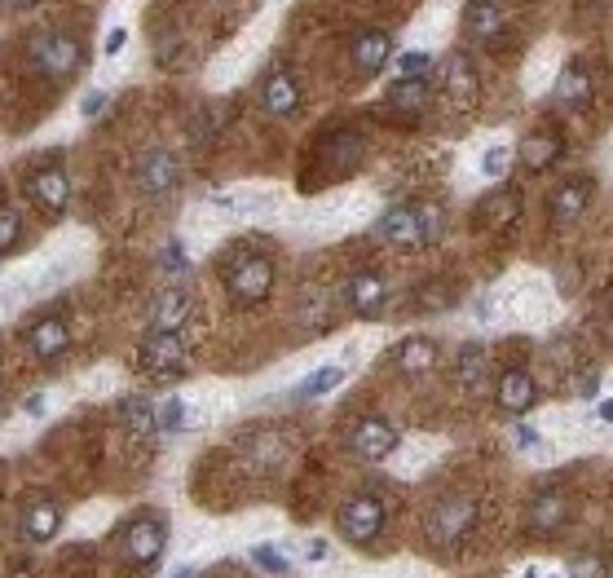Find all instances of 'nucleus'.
Returning <instances> with one entry per match:
<instances>
[{
    "label": "nucleus",
    "instance_id": "nucleus-22",
    "mask_svg": "<svg viewBox=\"0 0 613 578\" xmlns=\"http://www.w3.org/2000/svg\"><path fill=\"white\" fill-rule=\"evenodd\" d=\"M323 159H327V168L336 173V177H345V173H354L358 168V159H363V137L358 133H349V128H336V133H327L323 137Z\"/></svg>",
    "mask_w": 613,
    "mask_h": 578
},
{
    "label": "nucleus",
    "instance_id": "nucleus-20",
    "mask_svg": "<svg viewBox=\"0 0 613 578\" xmlns=\"http://www.w3.org/2000/svg\"><path fill=\"white\" fill-rule=\"evenodd\" d=\"M345 301H349V310H354L358 319H379L384 305H388V283H384V274H375V270L354 274V278L345 283Z\"/></svg>",
    "mask_w": 613,
    "mask_h": 578
},
{
    "label": "nucleus",
    "instance_id": "nucleus-18",
    "mask_svg": "<svg viewBox=\"0 0 613 578\" xmlns=\"http://www.w3.org/2000/svg\"><path fill=\"white\" fill-rule=\"evenodd\" d=\"M349 58H354V67H358L363 76H379V71L388 67V58H393V31L363 27V31L349 40Z\"/></svg>",
    "mask_w": 613,
    "mask_h": 578
},
{
    "label": "nucleus",
    "instance_id": "nucleus-19",
    "mask_svg": "<svg viewBox=\"0 0 613 578\" xmlns=\"http://www.w3.org/2000/svg\"><path fill=\"white\" fill-rule=\"evenodd\" d=\"M561 155H565V137H561L556 128H534V133H525L521 146H516V159H521L530 173H547V168H556Z\"/></svg>",
    "mask_w": 613,
    "mask_h": 578
},
{
    "label": "nucleus",
    "instance_id": "nucleus-23",
    "mask_svg": "<svg viewBox=\"0 0 613 578\" xmlns=\"http://www.w3.org/2000/svg\"><path fill=\"white\" fill-rule=\"evenodd\" d=\"M190 319V296L181 287H168L150 301V332H181Z\"/></svg>",
    "mask_w": 613,
    "mask_h": 578
},
{
    "label": "nucleus",
    "instance_id": "nucleus-12",
    "mask_svg": "<svg viewBox=\"0 0 613 578\" xmlns=\"http://www.w3.org/2000/svg\"><path fill=\"white\" fill-rule=\"evenodd\" d=\"M534 402H538V380H534V371L507 366V371L494 380V406H498L503 415H525V411H534Z\"/></svg>",
    "mask_w": 613,
    "mask_h": 578
},
{
    "label": "nucleus",
    "instance_id": "nucleus-15",
    "mask_svg": "<svg viewBox=\"0 0 613 578\" xmlns=\"http://www.w3.org/2000/svg\"><path fill=\"white\" fill-rule=\"evenodd\" d=\"M437 76H442V89L455 98V102H464V107H473L477 102V94H482V76H477V62L468 58V53H446L442 58V67H437Z\"/></svg>",
    "mask_w": 613,
    "mask_h": 578
},
{
    "label": "nucleus",
    "instance_id": "nucleus-10",
    "mask_svg": "<svg viewBox=\"0 0 613 578\" xmlns=\"http://www.w3.org/2000/svg\"><path fill=\"white\" fill-rule=\"evenodd\" d=\"M397 442H402V433H397L388 420H379V415H363V420L349 429V451L363 463L388 460V455L397 451Z\"/></svg>",
    "mask_w": 613,
    "mask_h": 578
},
{
    "label": "nucleus",
    "instance_id": "nucleus-5",
    "mask_svg": "<svg viewBox=\"0 0 613 578\" xmlns=\"http://www.w3.org/2000/svg\"><path fill=\"white\" fill-rule=\"evenodd\" d=\"M137 366L150 380H177L190 371V345L181 332H150L137 349Z\"/></svg>",
    "mask_w": 613,
    "mask_h": 578
},
{
    "label": "nucleus",
    "instance_id": "nucleus-3",
    "mask_svg": "<svg viewBox=\"0 0 613 578\" xmlns=\"http://www.w3.org/2000/svg\"><path fill=\"white\" fill-rule=\"evenodd\" d=\"M274 278H278V270H274V261L265 252H235V256H226V270H221V283H226L235 305L269 301Z\"/></svg>",
    "mask_w": 613,
    "mask_h": 578
},
{
    "label": "nucleus",
    "instance_id": "nucleus-42",
    "mask_svg": "<svg viewBox=\"0 0 613 578\" xmlns=\"http://www.w3.org/2000/svg\"><path fill=\"white\" fill-rule=\"evenodd\" d=\"M605 319H610V332H613V296H610V305H605Z\"/></svg>",
    "mask_w": 613,
    "mask_h": 578
},
{
    "label": "nucleus",
    "instance_id": "nucleus-29",
    "mask_svg": "<svg viewBox=\"0 0 613 578\" xmlns=\"http://www.w3.org/2000/svg\"><path fill=\"white\" fill-rule=\"evenodd\" d=\"M340 380H345V371H340V366H323V371H314L309 380H300V384H296V398H318V393L336 389Z\"/></svg>",
    "mask_w": 613,
    "mask_h": 578
},
{
    "label": "nucleus",
    "instance_id": "nucleus-34",
    "mask_svg": "<svg viewBox=\"0 0 613 578\" xmlns=\"http://www.w3.org/2000/svg\"><path fill=\"white\" fill-rule=\"evenodd\" d=\"M251 561H256V566H265V570H274V575H283V570H287V561H283L274 548H256V552H251Z\"/></svg>",
    "mask_w": 613,
    "mask_h": 578
},
{
    "label": "nucleus",
    "instance_id": "nucleus-6",
    "mask_svg": "<svg viewBox=\"0 0 613 578\" xmlns=\"http://www.w3.org/2000/svg\"><path fill=\"white\" fill-rule=\"evenodd\" d=\"M477 530V503L468 494H451L428 512V539L437 548H459Z\"/></svg>",
    "mask_w": 613,
    "mask_h": 578
},
{
    "label": "nucleus",
    "instance_id": "nucleus-4",
    "mask_svg": "<svg viewBox=\"0 0 613 578\" xmlns=\"http://www.w3.org/2000/svg\"><path fill=\"white\" fill-rule=\"evenodd\" d=\"M116 548H120V561L128 570H150V566H159V557L168 548V526L159 517H132L128 526H120Z\"/></svg>",
    "mask_w": 613,
    "mask_h": 578
},
{
    "label": "nucleus",
    "instance_id": "nucleus-2",
    "mask_svg": "<svg viewBox=\"0 0 613 578\" xmlns=\"http://www.w3.org/2000/svg\"><path fill=\"white\" fill-rule=\"evenodd\" d=\"M442 208L433 204H397L379 217V238L393 247H428L442 238Z\"/></svg>",
    "mask_w": 613,
    "mask_h": 578
},
{
    "label": "nucleus",
    "instance_id": "nucleus-28",
    "mask_svg": "<svg viewBox=\"0 0 613 578\" xmlns=\"http://www.w3.org/2000/svg\"><path fill=\"white\" fill-rule=\"evenodd\" d=\"M120 420L128 424V433H137V438H155L159 433V415H155V406L146 398H123Z\"/></svg>",
    "mask_w": 613,
    "mask_h": 578
},
{
    "label": "nucleus",
    "instance_id": "nucleus-35",
    "mask_svg": "<svg viewBox=\"0 0 613 578\" xmlns=\"http://www.w3.org/2000/svg\"><path fill=\"white\" fill-rule=\"evenodd\" d=\"M164 270H186V247H181V243H172V247L164 252Z\"/></svg>",
    "mask_w": 613,
    "mask_h": 578
},
{
    "label": "nucleus",
    "instance_id": "nucleus-14",
    "mask_svg": "<svg viewBox=\"0 0 613 578\" xmlns=\"http://www.w3.org/2000/svg\"><path fill=\"white\" fill-rule=\"evenodd\" d=\"M503 27H507V13H503L498 0H468V4H464V36H468L473 45L498 49Z\"/></svg>",
    "mask_w": 613,
    "mask_h": 578
},
{
    "label": "nucleus",
    "instance_id": "nucleus-33",
    "mask_svg": "<svg viewBox=\"0 0 613 578\" xmlns=\"http://www.w3.org/2000/svg\"><path fill=\"white\" fill-rule=\"evenodd\" d=\"M507 164H512V150H507V146H486V155H482V173H486L491 182L507 173Z\"/></svg>",
    "mask_w": 613,
    "mask_h": 578
},
{
    "label": "nucleus",
    "instance_id": "nucleus-16",
    "mask_svg": "<svg viewBox=\"0 0 613 578\" xmlns=\"http://www.w3.org/2000/svg\"><path fill=\"white\" fill-rule=\"evenodd\" d=\"M592 195H596V182H592V177H570V182H561V186L552 190L547 217H552L556 226H574V222L587 213Z\"/></svg>",
    "mask_w": 613,
    "mask_h": 578
},
{
    "label": "nucleus",
    "instance_id": "nucleus-32",
    "mask_svg": "<svg viewBox=\"0 0 613 578\" xmlns=\"http://www.w3.org/2000/svg\"><path fill=\"white\" fill-rule=\"evenodd\" d=\"M433 67H437V62H433L428 53H402V58H397V71H402V76H397V80H428Z\"/></svg>",
    "mask_w": 613,
    "mask_h": 578
},
{
    "label": "nucleus",
    "instance_id": "nucleus-43",
    "mask_svg": "<svg viewBox=\"0 0 613 578\" xmlns=\"http://www.w3.org/2000/svg\"><path fill=\"white\" fill-rule=\"evenodd\" d=\"M9 578H31V570H13Z\"/></svg>",
    "mask_w": 613,
    "mask_h": 578
},
{
    "label": "nucleus",
    "instance_id": "nucleus-24",
    "mask_svg": "<svg viewBox=\"0 0 613 578\" xmlns=\"http://www.w3.org/2000/svg\"><path fill=\"white\" fill-rule=\"evenodd\" d=\"M565 521H570V494H561V490L534 494V503H530V530L534 535H556Z\"/></svg>",
    "mask_w": 613,
    "mask_h": 578
},
{
    "label": "nucleus",
    "instance_id": "nucleus-26",
    "mask_svg": "<svg viewBox=\"0 0 613 578\" xmlns=\"http://www.w3.org/2000/svg\"><path fill=\"white\" fill-rule=\"evenodd\" d=\"M521 217V195L512 190V186H498V190H491L477 208H473V222L477 226H512Z\"/></svg>",
    "mask_w": 613,
    "mask_h": 578
},
{
    "label": "nucleus",
    "instance_id": "nucleus-31",
    "mask_svg": "<svg viewBox=\"0 0 613 578\" xmlns=\"http://www.w3.org/2000/svg\"><path fill=\"white\" fill-rule=\"evenodd\" d=\"M482 371H486V349L468 345L459 353V380H464L468 389H477V384H482Z\"/></svg>",
    "mask_w": 613,
    "mask_h": 578
},
{
    "label": "nucleus",
    "instance_id": "nucleus-7",
    "mask_svg": "<svg viewBox=\"0 0 613 578\" xmlns=\"http://www.w3.org/2000/svg\"><path fill=\"white\" fill-rule=\"evenodd\" d=\"M22 195L31 199L36 213L62 217L67 204H71V177H67V168H62L58 159H53V164H40V168H31V173L22 177Z\"/></svg>",
    "mask_w": 613,
    "mask_h": 578
},
{
    "label": "nucleus",
    "instance_id": "nucleus-25",
    "mask_svg": "<svg viewBox=\"0 0 613 578\" xmlns=\"http://www.w3.org/2000/svg\"><path fill=\"white\" fill-rule=\"evenodd\" d=\"M437 341H428V336H406L402 345L388 353V362L402 371V375H424V371H433L437 366Z\"/></svg>",
    "mask_w": 613,
    "mask_h": 578
},
{
    "label": "nucleus",
    "instance_id": "nucleus-30",
    "mask_svg": "<svg viewBox=\"0 0 613 578\" xmlns=\"http://www.w3.org/2000/svg\"><path fill=\"white\" fill-rule=\"evenodd\" d=\"M18 243H22V217L13 204H4L0 208V252L9 256V252H18Z\"/></svg>",
    "mask_w": 613,
    "mask_h": 578
},
{
    "label": "nucleus",
    "instance_id": "nucleus-38",
    "mask_svg": "<svg viewBox=\"0 0 613 578\" xmlns=\"http://www.w3.org/2000/svg\"><path fill=\"white\" fill-rule=\"evenodd\" d=\"M123 40H128V31H123V27H116V31L107 36V53H120V49H123Z\"/></svg>",
    "mask_w": 613,
    "mask_h": 578
},
{
    "label": "nucleus",
    "instance_id": "nucleus-44",
    "mask_svg": "<svg viewBox=\"0 0 613 578\" xmlns=\"http://www.w3.org/2000/svg\"><path fill=\"white\" fill-rule=\"evenodd\" d=\"M525 578H538V575H534V570H530V575H525Z\"/></svg>",
    "mask_w": 613,
    "mask_h": 578
},
{
    "label": "nucleus",
    "instance_id": "nucleus-41",
    "mask_svg": "<svg viewBox=\"0 0 613 578\" xmlns=\"http://www.w3.org/2000/svg\"><path fill=\"white\" fill-rule=\"evenodd\" d=\"M13 9H31V4H40V0H9Z\"/></svg>",
    "mask_w": 613,
    "mask_h": 578
},
{
    "label": "nucleus",
    "instance_id": "nucleus-11",
    "mask_svg": "<svg viewBox=\"0 0 613 578\" xmlns=\"http://www.w3.org/2000/svg\"><path fill=\"white\" fill-rule=\"evenodd\" d=\"M58 530H62V508H58L49 494L22 503V512H18V539H22V543L45 548V543L58 539Z\"/></svg>",
    "mask_w": 613,
    "mask_h": 578
},
{
    "label": "nucleus",
    "instance_id": "nucleus-17",
    "mask_svg": "<svg viewBox=\"0 0 613 578\" xmlns=\"http://www.w3.org/2000/svg\"><path fill=\"white\" fill-rule=\"evenodd\" d=\"M300 102H305V94H300V80L291 71H269L260 80V107L269 119H291L300 111Z\"/></svg>",
    "mask_w": 613,
    "mask_h": 578
},
{
    "label": "nucleus",
    "instance_id": "nucleus-9",
    "mask_svg": "<svg viewBox=\"0 0 613 578\" xmlns=\"http://www.w3.org/2000/svg\"><path fill=\"white\" fill-rule=\"evenodd\" d=\"M132 182H137L141 195L164 199V195H172V190L181 186V159H177L172 150H164V146H150V150L137 155V164H132Z\"/></svg>",
    "mask_w": 613,
    "mask_h": 578
},
{
    "label": "nucleus",
    "instance_id": "nucleus-1",
    "mask_svg": "<svg viewBox=\"0 0 613 578\" xmlns=\"http://www.w3.org/2000/svg\"><path fill=\"white\" fill-rule=\"evenodd\" d=\"M27 67L45 80H71L85 67V45L67 27H40L27 36Z\"/></svg>",
    "mask_w": 613,
    "mask_h": 578
},
{
    "label": "nucleus",
    "instance_id": "nucleus-8",
    "mask_svg": "<svg viewBox=\"0 0 613 578\" xmlns=\"http://www.w3.org/2000/svg\"><path fill=\"white\" fill-rule=\"evenodd\" d=\"M384 499H375V494H354L349 503H340V512H336V530H340V539L345 543H354V548H367L379 539V530H384Z\"/></svg>",
    "mask_w": 613,
    "mask_h": 578
},
{
    "label": "nucleus",
    "instance_id": "nucleus-21",
    "mask_svg": "<svg viewBox=\"0 0 613 578\" xmlns=\"http://www.w3.org/2000/svg\"><path fill=\"white\" fill-rule=\"evenodd\" d=\"M552 98H556V107H565L570 116L587 111V107H592V98H596V80H592V71H587L583 62H570V67L561 71V80H556Z\"/></svg>",
    "mask_w": 613,
    "mask_h": 578
},
{
    "label": "nucleus",
    "instance_id": "nucleus-45",
    "mask_svg": "<svg viewBox=\"0 0 613 578\" xmlns=\"http://www.w3.org/2000/svg\"><path fill=\"white\" fill-rule=\"evenodd\" d=\"M80 578H89V575H80Z\"/></svg>",
    "mask_w": 613,
    "mask_h": 578
},
{
    "label": "nucleus",
    "instance_id": "nucleus-40",
    "mask_svg": "<svg viewBox=\"0 0 613 578\" xmlns=\"http://www.w3.org/2000/svg\"><path fill=\"white\" fill-rule=\"evenodd\" d=\"M601 420H610L613 424V402H601Z\"/></svg>",
    "mask_w": 613,
    "mask_h": 578
},
{
    "label": "nucleus",
    "instance_id": "nucleus-39",
    "mask_svg": "<svg viewBox=\"0 0 613 578\" xmlns=\"http://www.w3.org/2000/svg\"><path fill=\"white\" fill-rule=\"evenodd\" d=\"M107 107V98L102 94H93V98H85V116H93V111H102Z\"/></svg>",
    "mask_w": 613,
    "mask_h": 578
},
{
    "label": "nucleus",
    "instance_id": "nucleus-13",
    "mask_svg": "<svg viewBox=\"0 0 613 578\" xmlns=\"http://www.w3.org/2000/svg\"><path fill=\"white\" fill-rule=\"evenodd\" d=\"M22 341H27V349H31L40 362L62 357V353L71 349V323L58 319V314H40V319H31V323L22 327Z\"/></svg>",
    "mask_w": 613,
    "mask_h": 578
},
{
    "label": "nucleus",
    "instance_id": "nucleus-37",
    "mask_svg": "<svg viewBox=\"0 0 613 578\" xmlns=\"http://www.w3.org/2000/svg\"><path fill=\"white\" fill-rule=\"evenodd\" d=\"M181 420H186V406H181V402H172V406L164 411V424H168V429H177Z\"/></svg>",
    "mask_w": 613,
    "mask_h": 578
},
{
    "label": "nucleus",
    "instance_id": "nucleus-27",
    "mask_svg": "<svg viewBox=\"0 0 613 578\" xmlns=\"http://www.w3.org/2000/svg\"><path fill=\"white\" fill-rule=\"evenodd\" d=\"M428 98H433L428 80H393V89H388V107L402 116H419L428 107Z\"/></svg>",
    "mask_w": 613,
    "mask_h": 578
},
{
    "label": "nucleus",
    "instance_id": "nucleus-36",
    "mask_svg": "<svg viewBox=\"0 0 613 578\" xmlns=\"http://www.w3.org/2000/svg\"><path fill=\"white\" fill-rule=\"evenodd\" d=\"M574 578H601L605 575V566L601 561H574V570H570Z\"/></svg>",
    "mask_w": 613,
    "mask_h": 578
}]
</instances>
